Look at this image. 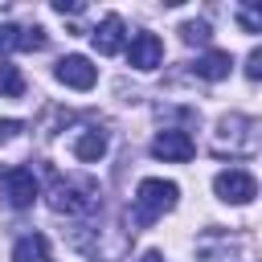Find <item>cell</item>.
<instances>
[{"instance_id":"obj_16","label":"cell","mask_w":262,"mask_h":262,"mask_svg":"<svg viewBox=\"0 0 262 262\" xmlns=\"http://www.w3.org/2000/svg\"><path fill=\"white\" fill-rule=\"evenodd\" d=\"M20 127H25L20 119H0V143H8V139H16V135H20Z\"/></svg>"},{"instance_id":"obj_9","label":"cell","mask_w":262,"mask_h":262,"mask_svg":"<svg viewBox=\"0 0 262 262\" xmlns=\"http://www.w3.org/2000/svg\"><path fill=\"white\" fill-rule=\"evenodd\" d=\"M74 156L82 160V164H98L102 156H106V131H98V127H82L78 135H74Z\"/></svg>"},{"instance_id":"obj_12","label":"cell","mask_w":262,"mask_h":262,"mask_svg":"<svg viewBox=\"0 0 262 262\" xmlns=\"http://www.w3.org/2000/svg\"><path fill=\"white\" fill-rule=\"evenodd\" d=\"M0 94L4 98H20L25 94V78H20V70L12 61H0Z\"/></svg>"},{"instance_id":"obj_11","label":"cell","mask_w":262,"mask_h":262,"mask_svg":"<svg viewBox=\"0 0 262 262\" xmlns=\"http://www.w3.org/2000/svg\"><path fill=\"white\" fill-rule=\"evenodd\" d=\"M12 262H49V237H45V233H25V237H16Z\"/></svg>"},{"instance_id":"obj_18","label":"cell","mask_w":262,"mask_h":262,"mask_svg":"<svg viewBox=\"0 0 262 262\" xmlns=\"http://www.w3.org/2000/svg\"><path fill=\"white\" fill-rule=\"evenodd\" d=\"M82 8H86V4H78V0H53V12H61V16H66V12L74 16V12H82Z\"/></svg>"},{"instance_id":"obj_4","label":"cell","mask_w":262,"mask_h":262,"mask_svg":"<svg viewBox=\"0 0 262 262\" xmlns=\"http://www.w3.org/2000/svg\"><path fill=\"white\" fill-rule=\"evenodd\" d=\"M37 176H33V168H8L4 176H0V196L12 205V209H29L33 201H37Z\"/></svg>"},{"instance_id":"obj_7","label":"cell","mask_w":262,"mask_h":262,"mask_svg":"<svg viewBox=\"0 0 262 262\" xmlns=\"http://www.w3.org/2000/svg\"><path fill=\"white\" fill-rule=\"evenodd\" d=\"M53 74H57V82H61V86H74V90H90V86L98 82V70H94V66H90L82 53H70V57H61Z\"/></svg>"},{"instance_id":"obj_13","label":"cell","mask_w":262,"mask_h":262,"mask_svg":"<svg viewBox=\"0 0 262 262\" xmlns=\"http://www.w3.org/2000/svg\"><path fill=\"white\" fill-rule=\"evenodd\" d=\"M12 49H25V29L20 25H0V61Z\"/></svg>"},{"instance_id":"obj_8","label":"cell","mask_w":262,"mask_h":262,"mask_svg":"<svg viewBox=\"0 0 262 262\" xmlns=\"http://www.w3.org/2000/svg\"><path fill=\"white\" fill-rule=\"evenodd\" d=\"M90 41H94V49H98V53H106V57H111V53H119V49L127 45L123 20H119L115 12H111V16H102V20H98V29L90 33Z\"/></svg>"},{"instance_id":"obj_6","label":"cell","mask_w":262,"mask_h":262,"mask_svg":"<svg viewBox=\"0 0 262 262\" xmlns=\"http://www.w3.org/2000/svg\"><path fill=\"white\" fill-rule=\"evenodd\" d=\"M127 61L135 66V70H156L160 61H164V41L156 37V33H135L131 37V45H127Z\"/></svg>"},{"instance_id":"obj_3","label":"cell","mask_w":262,"mask_h":262,"mask_svg":"<svg viewBox=\"0 0 262 262\" xmlns=\"http://www.w3.org/2000/svg\"><path fill=\"white\" fill-rule=\"evenodd\" d=\"M213 192L225 201V205H250L258 196V180L246 172V168H225L213 176Z\"/></svg>"},{"instance_id":"obj_15","label":"cell","mask_w":262,"mask_h":262,"mask_svg":"<svg viewBox=\"0 0 262 262\" xmlns=\"http://www.w3.org/2000/svg\"><path fill=\"white\" fill-rule=\"evenodd\" d=\"M180 37H184L188 45H205V41H209V20H188V25L180 29Z\"/></svg>"},{"instance_id":"obj_14","label":"cell","mask_w":262,"mask_h":262,"mask_svg":"<svg viewBox=\"0 0 262 262\" xmlns=\"http://www.w3.org/2000/svg\"><path fill=\"white\" fill-rule=\"evenodd\" d=\"M237 25H242L246 33H262V8L242 4V8H237Z\"/></svg>"},{"instance_id":"obj_19","label":"cell","mask_w":262,"mask_h":262,"mask_svg":"<svg viewBox=\"0 0 262 262\" xmlns=\"http://www.w3.org/2000/svg\"><path fill=\"white\" fill-rule=\"evenodd\" d=\"M139 262H164V258H160V254H156V250H147V254H143V258H139Z\"/></svg>"},{"instance_id":"obj_1","label":"cell","mask_w":262,"mask_h":262,"mask_svg":"<svg viewBox=\"0 0 262 262\" xmlns=\"http://www.w3.org/2000/svg\"><path fill=\"white\" fill-rule=\"evenodd\" d=\"M45 201H49L53 213H66V217H86V213H94L102 205L98 184H90V180H61V176L49 184Z\"/></svg>"},{"instance_id":"obj_2","label":"cell","mask_w":262,"mask_h":262,"mask_svg":"<svg viewBox=\"0 0 262 262\" xmlns=\"http://www.w3.org/2000/svg\"><path fill=\"white\" fill-rule=\"evenodd\" d=\"M176 196H180V188L172 180H160V176L139 180V188H135V225H151L164 213H172Z\"/></svg>"},{"instance_id":"obj_5","label":"cell","mask_w":262,"mask_h":262,"mask_svg":"<svg viewBox=\"0 0 262 262\" xmlns=\"http://www.w3.org/2000/svg\"><path fill=\"white\" fill-rule=\"evenodd\" d=\"M192 151H196L192 135H188V131H176V127H168V131H160V135L151 139V156L164 160V164H188Z\"/></svg>"},{"instance_id":"obj_17","label":"cell","mask_w":262,"mask_h":262,"mask_svg":"<svg viewBox=\"0 0 262 262\" xmlns=\"http://www.w3.org/2000/svg\"><path fill=\"white\" fill-rule=\"evenodd\" d=\"M246 78H254V82L262 78V49H254V53L246 57Z\"/></svg>"},{"instance_id":"obj_10","label":"cell","mask_w":262,"mask_h":262,"mask_svg":"<svg viewBox=\"0 0 262 262\" xmlns=\"http://www.w3.org/2000/svg\"><path fill=\"white\" fill-rule=\"evenodd\" d=\"M196 78H205V82H221V78H229V70H233V57L225 53V49H209V53H201L196 57Z\"/></svg>"}]
</instances>
